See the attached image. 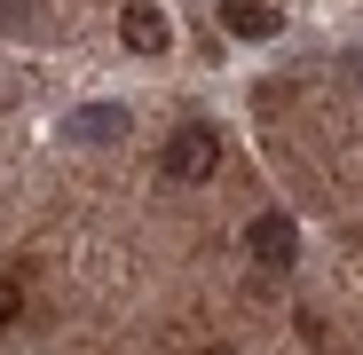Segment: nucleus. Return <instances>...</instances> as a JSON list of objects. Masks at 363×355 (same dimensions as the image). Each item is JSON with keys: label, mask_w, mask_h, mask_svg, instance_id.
Returning a JSON list of instances; mask_svg holds the SVG:
<instances>
[{"label": "nucleus", "mask_w": 363, "mask_h": 355, "mask_svg": "<svg viewBox=\"0 0 363 355\" xmlns=\"http://www.w3.org/2000/svg\"><path fill=\"white\" fill-rule=\"evenodd\" d=\"M64 135L72 142H127V111H118V103H79L64 118Z\"/></svg>", "instance_id": "obj_4"}, {"label": "nucleus", "mask_w": 363, "mask_h": 355, "mask_svg": "<svg viewBox=\"0 0 363 355\" xmlns=\"http://www.w3.org/2000/svg\"><path fill=\"white\" fill-rule=\"evenodd\" d=\"M0 24H9V32H16V24H24V0H0Z\"/></svg>", "instance_id": "obj_7"}, {"label": "nucleus", "mask_w": 363, "mask_h": 355, "mask_svg": "<svg viewBox=\"0 0 363 355\" xmlns=\"http://www.w3.org/2000/svg\"><path fill=\"white\" fill-rule=\"evenodd\" d=\"M118 40H127L135 55H166V40H174V24L150 9V0H127V9H118Z\"/></svg>", "instance_id": "obj_2"}, {"label": "nucleus", "mask_w": 363, "mask_h": 355, "mask_svg": "<svg viewBox=\"0 0 363 355\" xmlns=\"http://www.w3.org/2000/svg\"><path fill=\"white\" fill-rule=\"evenodd\" d=\"M221 166V142H213V127H174V142H166V182H206V174Z\"/></svg>", "instance_id": "obj_1"}, {"label": "nucleus", "mask_w": 363, "mask_h": 355, "mask_svg": "<svg viewBox=\"0 0 363 355\" xmlns=\"http://www.w3.org/2000/svg\"><path fill=\"white\" fill-rule=\"evenodd\" d=\"M221 24H229L237 40H277L284 9H277V0H221Z\"/></svg>", "instance_id": "obj_5"}, {"label": "nucleus", "mask_w": 363, "mask_h": 355, "mask_svg": "<svg viewBox=\"0 0 363 355\" xmlns=\"http://www.w3.org/2000/svg\"><path fill=\"white\" fill-rule=\"evenodd\" d=\"M245 245H253V261L292 269V253H300V229H292V213H261V221L245 229Z\"/></svg>", "instance_id": "obj_3"}, {"label": "nucleus", "mask_w": 363, "mask_h": 355, "mask_svg": "<svg viewBox=\"0 0 363 355\" xmlns=\"http://www.w3.org/2000/svg\"><path fill=\"white\" fill-rule=\"evenodd\" d=\"M24 316V292H16V276H0V324H16Z\"/></svg>", "instance_id": "obj_6"}, {"label": "nucleus", "mask_w": 363, "mask_h": 355, "mask_svg": "<svg viewBox=\"0 0 363 355\" xmlns=\"http://www.w3.org/2000/svg\"><path fill=\"white\" fill-rule=\"evenodd\" d=\"M355 79H363V55H355Z\"/></svg>", "instance_id": "obj_8"}]
</instances>
